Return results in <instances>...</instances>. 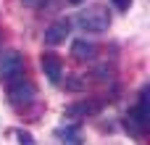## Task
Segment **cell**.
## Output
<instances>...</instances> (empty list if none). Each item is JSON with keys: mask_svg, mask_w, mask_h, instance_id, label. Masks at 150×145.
Segmentation results:
<instances>
[{"mask_svg": "<svg viewBox=\"0 0 150 145\" xmlns=\"http://www.w3.org/2000/svg\"><path fill=\"white\" fill-rule=\"evenodd\" d=\"M113 5H116V11H129L132 8V0H111Z\"/></svg>", "mask_w": 150, "mask_h": 145, "instance_id": "8fae6325", "label": "cell"}, {"mask_svg": "<svg viewBox=\"0 0 150 145\" xmlns=\"http://www.w3.org/2000/svg\"><path fill=\"white\" fill-rule=\"evenodd\" d=\"M148 119H150V114H148V87H142V92L137 98V106L129 108V114H127V129L134 137H142L145 129H148Z\"/></svg>", "mask_w": 150, "mask_h": 145, "instance_id": "3957f363", "label": "cell"}, {"mask_svg": "<svg viewBox=\"0 0 150 145\" xmlns=\"http://www.w3.org/2000/svg\"><path fill=\"white\" fill-rule=\"evenodd\" d=\"M40 63H42L45 77H47L53 85H61V77H63V61H61L55 53H42Z\"/></svg>", "mask_w": 150, "mask_h": 145, "instance_id": "5b68a950", "label": "cell"}, {"mask_svg": "<svg viewBox=\"0 0 150 145\" xmlns=\"http://www.w3.org/2000/svg\"><path fill=\"white\" fill-rule=\"evenodd\" d=\"M100 106H103V103H98V100H79V103L69 106V108L63 111V116H66V119H87V116L98 114Z\"/></svg>", "mask_w": 150, "mask_h": 145, "instance_id": "8992f818", "label": "cell"}, {"mask_svg": "<svg viewBox=\"0 0 150 145\" xmlns=\"http://www.w3.org/2000/svg\"><path fill=\"white\" fill-rule=\"evenodd\" d=\"M69 3H84V0H69Z\"/></svg>", "mask_w": 150, "mask_h": 145, "instance_id": "9a60e30c", "label": "cell"}, {"mask_svg": "<svg viewBox=\"0 0 150 145\" xmlns=\"http://www.w3.org/2000/svg\"><path fill=\"white\" fill-rule=\"evenodd\" d=\"M18 137H21V145H34L32 135H29V132H24V129H18Z\"/></svg>", "mask_w": 150, "mask_h": 145, "instance_id": "7c38bea8", "label": "cell"}, {"mask_svg": "<svg viewBox=\"0 0 150 145\" xmlns=\"http://www.w3.org/2000/svg\"><path fill=\"white\" fill-rule=\"evenodd\" d=\"M71 55L76 61H95L98 55V45L95 42H87V40H74L71 45Z\"/></svg>", "mask_w": 150, "mask_h": 145, "instance_id": "ba28073f", "label": "cell"}, {"mask_svg": "<svg viewBox=\"0 0 150 145\" xmlns=\"http://www.w3.org/2000/svg\"><path fill=\"white\" fill-rule=\"evenodd\" d=\"M76 26L82 32H92V34H100L111 26V13L103 8V5H90L84 11L76 13Z\"/></svg>", "mask_w": 150, "mask_h": 145, "instance_id": "6da1fadb", "label": "cell"}, {"mask_svg": "<svg viewBox=\"0 0 150 145\" xmlns=\"http://www.w3.org/2000/svg\"><path fill=\"white\" fill-rule=\"evenodd\" d=\"M95 77H98V79H111V77H113V69H108V66H100V69L95 71Z\"/></svg>", "mask_w": 150, "mask_h": 145, "instance_id": "30bf717a", "label": "cell"}, {"mask_svg": "<svg viewBox=\"0 0 150 145\" xmlns=\"http://www.w3.org/2000/svg\"><path fill=\"white\" fill-rule=\"evenodd\" d=\"M66 87H69V90H82V87H84V82H82V79H69V82H66Z\"/></svg>", "mask_w": 150, "mask_h": 145, "instance_id": "4fadbf2b", "label": "cell"}, {"mask_svg": "<svg viewBox=\"0 0 150 145\" xmlns=\"http://www.w3.org/2000/svg\"><path fill=\"white\" fill-rule=\"evenodd\" d=\"M69 29H71V21H69V18H61V21L50 24V26L45 29V42H47V45H61V42H66Z\"/></svg>", "mask_w": 150, "mask_h": 145, "instance_id": "52a82bcc", "label": "cell"}, {"mask_svg": "<svg viewBox=\"0 0 150 145\" xmlns=\"http://www.w3.org/2000/svg\"><path fill=\"white\" fill-rule=\"evenodd\" d=\"M58 137L63 140V145H79L82 143V127L79 124H66L58 129Z\"/></svg>", "mask_w": 150, "mask_h": 145, "instance_id": "9c48e42d", "label": "cell"}, {"mask_svg": "<svg viewBox=\"0 0 150 145\" xmlns=\"http://www.w3.org/2000/svg\"><path fill=\"white\" fill-rule=\"evenodd\" d=\"M26 71V61L18 50H0V82H16Z\"/></svg>", "mask_w": 150, "mask_h": 145, "instance_id": "7a4b0ae2", "label": "cell"}, {"mask_svg": "<svg viewBox=\"0 0 150 145\" xmlns=\"http://www.w3.org/2000/svg\"><path fill=\"white\" fill-rule=\"evenodd\" d=\"M34 98H37V87H34L29 79L21 77V79L11 82V87H8V100H11V106L24 108V106H29Z\"/></svg>", "mask_w": 150, "mask_h": 145, "instance_id": "277c9868", "label": "cell"}, {"mask_svg": "<svg viewBox=\"0 0 150 145\" xmlns=\"http://www.w3.org/2000/svg\"><path fill=\"white\" fill-rule=\"evenodd\" d=\"M24 3H26V5H32V3H37V0H24Z\"/></svg>", "mask_w": 150, "mask_h": 145, "instance_id": "5bb4252c", "label": "cell"}]
</instances>
